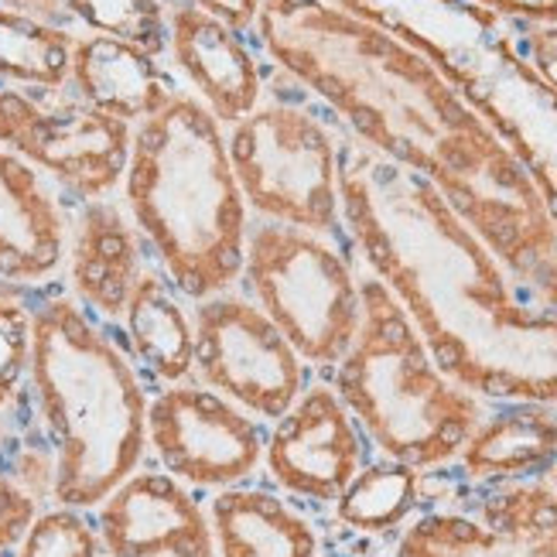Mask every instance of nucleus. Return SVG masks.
<instances>
[{"label": "nucleus", "mask_w": 557, "mask_h": 557, "mask_svg": "<svg viewBox=\"0 0 557 557\" xmlns=\"http://www.w3.org/2000/svg\"><path fill=\"white\" fill-rule=\"evenodd\" d=\"M120 329L137 370L151 380L168 386L188 380L196 370V325L182 305V290L158 268V260L134 284Z\"/></svg>", "instance_id": "412c9836"}, {"label": "nucleus", "mask_w": 557, "mask_h": 557, "mask_svg": "<svg viewBox=\"0 0 557 557\" xmlns=\"http://www.w3.org/2000/svg\"><path fill=\"white\" fill-rule=\"evenodd\" d=\"M62 89L0 83V148L38 168L72 202L107 199L124 182L134 127Z\"/></svg>", "instance_id": "1a4fd4ad"}, {"label": "nucleus", "mask_w": 557, "mask_h": 557, "mask_svg": "<svg viewBox=\"0 0 557 557\" xmlns=\"http://www.w3.org/2000/svg\"><path fill=\"white\" fill-rule=\"evenodd\" d=\"M215 557H319L322 534L295 503L263 486H230L212 499Z\"/></svg>", "instance_id": "aec40b11"}, {"label": "nucleus", "mask_w": 557, "mask_h": 557, "mask_svg": "<svg viewBox=\"0 0 557 557\" xmlns=\"http://www.w3.org/2000/svg\"><path fill=\"white\" fill-rule=\"evenodd\" d=\"M424 503V472L410 469L394 458H367L352 482L332 503L335 520L352 534L362 537H386L400 530L421 513Z\"/></svg>", "instance_id": "4be33fe9"}, {"label": "nucleus", "mask_w": 557, "mask_h": 557, "mask_svg": "<svg viewBox=\"0 0 557 557\" xmlns=\"http://www.w3.org/2000/svg\"><path fill=\"white\" fill-rule=\"evenodd\" d=\"M239 281L308 367L332 370L352 346L362 322L352 244L257 220L247 230Z\"/></svg>", "instance_id": "0eeeda50"}, {"label": "nucleus", "mask_w": 557, "mask_h": 557, "mask_svg": "<svg viewBox=\"0 0 557 557\" xmlns=\"http://www.w3.org/2000/svg\"><path fill=\"white\" fill-rule=\"evenodd\" d=\"M0 557H4V554H0Z\"/></svg>", "instance_id": "c9c22d12"}, {"label": "nucleus", "mask_w": 557, "mask_h": 557, "mask_svg": "<svg viewBox=\"0 0 557 557\" xmlns=\"http://www.w3.org/2000/svg\"><path fill=\"white\" fill-rule=\"evenodd\" d=\"M69 21L92 35L131 41L151 55L168 48V0H62Z\"/></svg>", "instance_id": "b1692460"}, {"label": "nucleus", "mask_w": 557, "mask_h": 557, "mask_svg": "<svg viewBox=\"0 0 557 557\" xmlns=\"http://www.w3.org/2000/svg\"><path fill=\"white\" fill-rule=\"evenodd\" d=\"M445 72L513 151L557 226V86L527 59L517 21L472 0H332Z\"/></svg>", "instance_id": "39448f33"}, {"label": "nucleus", "mask_w": 557, "mask_h": 557, "mask_svg": "<svg viewBox=\"0 0 557 557\" xmlns=\"http://www.w3.org/2000/svg\"><path fill=\"white\" fill-rule=\"evenodd\" d=\"M72 41L76 35L69 28H52L0 8V83L45 89L65 86Z\"/></svg>", "instance_id": "5701e85b"}, {"label": "nucleus", "mask_w": 557, "mask_h": 557, "mask_svg": "<svg viewBox=\"0 0 557 557\" xmlns=\"http://www.w3.org/2000/svg\"><path fill=\"white\" fill-rule=\"evenodd\" d=\"M257 41L376 154L428 178L517 284L557 257V226L513 151L445 72L332 0H260Z\"/></svg>", "instance_id": "f257e3e1"}, {"label": "nucleus", "mask_w": 557, "mask_h": 557, "mask_svg": "<svg viewBox=\"0 0 557 557\" xmlns=\"http://www.w3.org/2000/svg\"><path fill=\"white\" fill-rule=\"evenodd\" d=\"M92 523L107 557H215L209 510L164 469H134Z\"/></svg>", "instance_id": "4468645a"}, {"label": "nucleus", "mask_w": 557, "mask_h": 557, "mask_svg": "<svg viewBox=\"0 0 557 557\" xmlns=\"http://www.w3.org/2000/svg\"><path fill=\"white\" fill-rule=\"evenodd\" d=\"M4 428H8V414H4V418H0V438H4Z\"/></svg>", "instance_id": "f704fd0d"}, {"label": "nucleus", "mask_w": 557, "mask_h": 557, "mask_svg": "<svg viewBox=\"0 0 557 557\" xmlns=\"http://www.w3.org/2000/svg\"><path fill=\"white\" fill-rule=\"evenodd\" d=\"M338 206L356 263L391 287L448 380L486 404L557 407V308L527 295L438 188L349 134Z\"/></svg>", "instance_id": "f03ea898"}, {"label": "nucleus", "mask_w": 557, "mask_h": 557, "mask_svg": "<svg viewBox=\"0 0 557 557\" xmlns=\"http://www.w3.org/2000/svg\"><path fill=\"white\" fill-rule=\"evenodd\" d=\"M338 137L319 110L295 100H260L226 134V151L247 209L349 244L338 206Z\"/></svg>", "instance_id": "6e6552de"}, {"label": "nucleus", "mask_w": 557, "mask_h": 557, "mask_svg": "<svg viewBox=\"0 0 557 557\" xmlns=\"http://www.w3.org/2000/svg\"><path fill=\"white\" fill-rule=\"evenodd\" d=\"M127 215L182 298L233 290L244 274L250 209L236 185L226 131L185 89L134 127L124 172Z\"/></svg>", "instance_id": "20e7f679"}, {"label": "nucleus", "mask_w": 557, "mask_h": 557, "mask_svg": "<svg viewBox=\"0 0 557 557\" xmlns=\"http://www.w3.org/2000/svg\"><path fill=\"white\" fill-rule=\"evenodd\" d=\"M472 4L527 24H557V0H472Z\"/></svg>", "instance_id": "c85d7f7f"}, {"label": "nucleus", "mask_w": 557, "mask_h": 557, "mask_svg": "<svg viewBox=\"0 0 557 557\" xmlns=\"http://www.w3.org/2000/svg\"><path fill=\"white\" fill-rule=\"evenodd\" d=\"M0 8L24 14L32 21H41V24H52V28L72 32V21H69V11H65L62 0H0Z\"/></svg>", "instance_id": "7c9ffc66"}, {"label": "nucleus", "mask_w": 557, "mask_h": 557, "mask_svg": "<svg viewBox=\"0 0 557 557\" xmlns=\"http://www.w3.org/2000/svg\"><path fill=\"white\" fill-rule=\"evenodd\" d=\"M455 462L475 486L547 479L557 466V407L527 400L490 407Z\"/></svg>", "instance_id": "6ab92c4d"}, {"label": "nucleus", "mask_w": 557, "mask_h": 557, "mask_svg": "<svg viewBox=\"0 0 557 557\" xmlns=\"http://www.w3.org/2000/svg\"><path fill=\"white\" fill-rule=\"evenodd\" d=\"M69 212L59 188L24 158L0 148V281L21 290L62 284Z\"/></svg>", "instance_id": "2eb2a0df"}, {"label": "nucleus", "mask_w": 557, "mask_h": 557, "mask_svg": "<svg viewBox=\"0 0 557 557\" xmlns=\"http://www.w3.org/2000/svg\"><path fill=\"white\" fill-rule=\"evenodd\" d=\"M32 301L0 305V418L28 391L32 367Z\"/></svg>", "instance_id": "a878e982"}, {"label": "nucleus", "mask_w": 557, "mask_h": 557, "mask_svg": "<svg viewBox=\"0 0 557 557\" xmlns=\"http://www.w3.org/2000/svg\"><path fill=\"white\" fill-rule=\"evenodd\" d=\"M65 89L86 107L100 110L120 124L137 127L158 110L172 103L178 92L158 55L144 48L107 38V35H76L72 41L69 83Z\"/></svg>", "instance_id": "a211bd4d"}, {"label": "nucleus", "mask_w": 557, "mask_h": 557, "mask_svg": "<svg viewBox=\"0 0 557 557\" xmlns=\"http://www.w3.org/2000/svg\"><path fill=\"white\" fill-rule=\"evenodd\" d=\"M196 4L206 8L209 14H215L220 21H226L239 35L253 28L257 11H260V0H196Z\"/></svg>", "instance_id": "c756f323"}, {"label": "nucleus", "mask_w": 557, "mask_h": 557, "mask_svg": "<svg viewBox=\"0 0 557 557\" xmlns=\"http://www.w3.org/2000/svg\"><path fill=\"white\" fill-rule=\"evenodd\" d=\"M362 322L332 386L376 455L410 469H445L466 448L490 404L442 373L391 287L359 274Z\"/></svg>", "instance_id": "423d86ee"}, {"label": "nucleus", "mask_w": 557, "mask_h": 557, "mask_svg": "<svg viewBox=\"0 0 557 557\" xmlns=\"http://www.w3.org/2000/svg\"><path fill=\"white\" fill-rule=\"evenodd\" d=\"M263 445V424L202 383H168L148 404V448L185 486H239L260 469Z\"/></svg>", "instance_id": "f8f14e48"}, {"label": "nucleus", "mask_w": 557, "mask_h": 557, "mask_svg": "<svg viewBox=\"0 0 557 557\" xmlns=\"http://www.w3.org/2000/svg\"><path fill=\"white\" fill-rule=\"evenodd\" d=\"M14 557H107L100 544V530L86 517V510L52 506L38 510L32 527L24 530Z\"/></svg>", "instance_id": "393cba45"}, {"label": "nucleus", "mask_w": 557, "mask_h": 557, "mask_svg": "<svg viewBox=\"0 0 557 557\" xmlns=\"http://www.w3.org/2000/svg\"><path fill=\"white\" fill-rule=\"evenodd\" d=\"M394 557H557V493L550 479L479 486L466 503L421 510Z\"/></svg>", "instance_id": "9b49d317"}, {"label": "nucleus", "mask_w": 557, "mask_h": 557, "mask_svg": "<svg viewBox=\"0 0 557 557\" xmlns=\"http://www.w3.org/2000/svg\"><path fill=\"white\" fill-rule=\"evenodd\" d=\"M38 499L32 493H24L17 482L0 469V554H11L24 530L32 527V520L38 517Z\"/></svg>", "instance_id": "bb28decb"}, {"label": "nucleus", "mask_w": 557, "mask_h": 557, "mask_svg": "<svg viewBox=\"0 0 557 557\" xmlns=\"http://www.w3.org/2000/svg\"><path fill=\"white\" fill-rule=\"evenodd\" d=\"M28 404L55 455L52 503L96 510L148 451V394L113 325L89 314L65 284L32 301Z\"/></svg>", "instance_id": "7ed1b4c3"}, {"label": "nucleus", "mask_w": 557, "mask_h": 557, "mask_svg": "<svg viewBox=\"0 0 557 557\" xmlns=\"http://www.w3.org/2000/svg\"><path fill=\"white\" fill-rule=\"evenodd\" d=\"M35 295H38V290H21L14 284L0 281V305H4V301H24V298H35Z\"/></svg>", "instance_id": "473e14b6"}, {"label": "nucleus", "mask_w": 557, "mask_h": 557, "mask_svg": "<svg viewBox=\"0 0 557 557\" xmlns=\"http://www.w3.org/2000/svg\"><path fill=\"white\" fill-rule=\"evenodd\" d=\"M370 442L335 386L319 380L274 421L263 462L277 486L305 503L332 506L367 466Z\"/></svg>", "instance_id": "ddd939ff"}, {"label": "nucleus", "mask_w": 557, "mask_h": 557, "mask_svg": "<svg viewBox=\"0 0 557 557\" xmlns=\"http://www.w3.org/2000/svg\"><path fill=\"white\" fill-rule=\"evenodd\" d=\"M517 38L527 59L557 86V24H527L517 21Z\"/></svg>", "instance_id": "cd10ccee"}, {"label": "nucleus", "mask_w": 557, "mask_h": 557, "mask_svg": "<svg viewBox=\"0 0 557 557\" xmlns=\"http://www.w3.org/2000/svg\"><path fill=\"white\" fill-rule=\"evenodd\" d=\"M547 479H550V486H554V493H557V466L550 469V475H547Z\"/></svg>", "instance_id": "72a5a7b5"}, {"label": "nucleus", "mask_w": 557, "mask_h": 557, "mask_svg": "<svg viewBox=\"0 0 557 557\" xmlns=\"http://www.w3.org/2000/svg\"><path fill=\"white\" fill-rule=\"evenodd\" d=\"M76 206V215L69 220L65 290L100 322L120 325L134 284L151 263V250L127 209L110 196Z\"/></svg>", "instance_id": "dca6fc26"}, {"label": "nucleus", "mask_w": 557, "mask_h": 557, "mask_svg": "<svg viewBox=\"0 0 557 557\" xmlns=\"http://www.w3.org/2000/svg\"><path fill=\"white\" fill-rule=\"evenodd\" d=\"M196 370L202 386L244 407L257 421H277L305 391V359L247 295L223 290L191 308Z\"/></svg>", "instance_id": "9d476101"}, {"label": "nucleus", "mask_w": 557, "mask_h": 557, "mask_svg": "<svg viewBox=\"0 0 557 557\" xmlns=\"http://www.w3.org/2000/svg\"><path fill=\"white\" fill-rule=\"evenodd\" d=\"M168 48L223 127H233L263 100V72L244 35L196 0H168Z\"/></svg>", "instance_id": "f3484780"}, {"label": "nucleus", "mask_w": 557, "mask_h": 557, "mask_svg": "<svg viewBox=\"0 0 557 557\" xmlns=\"http://www.w3.org/2000/svg\"><path fill=\"white\" fill-rule=\"evenodd\" d=\"M520 287L527 290L530 298H537L541 305L557 308V257L537 263V268L520 281Z\"/></svg>", "instance_id": "2f4dec72"}]
</instances>
